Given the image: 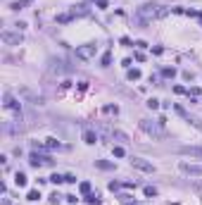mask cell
Masks as SVG:
<instances>
[{
    "mask_svg": "<svg viewBox=\"0 0 202 205\" xmlns=\"http://www.w3.org/2000/svg\"><path fill=\"white\" fill-rule=\"evenodd\" d=\"M159 12H162L159 5H155V2H145L143 7L138 10V17L143 19V22H150V19H159Z\"/></svg>",
    "mask_w": 202,
    "mask_h": 205,
    "instance_id": "obj_1",
    "label": "cell"
},
{
    "mask_svg": "<svg viewBox=\"0 0 202 205\" xmlns=\"http://www.w3.org/2000/svg\"><path fill=\"white\" fill-rule=\"evenodd\" d=\"M140 129L145 131V134L155 136V138H164V129L159 122H152V119H140Z\"/></svg>",
    "mask_w": 202,
    "mask_h": 205,
    "instance_id": "obj_2",
    "label": "cell"
},
{
    "mask_svg": "<svg viewBox=\"0 0 202 205\" xmlns=\"http://www.w3.org/2000/svg\"><path fill=\"white\" fill-rule=\"evenodd\" d=\"M93 55H95V45L93 43H86V45H79L76 48V57L79 60H91Z\"/></svg>",
    "mask_w": 202,
    "mask_h": 205,
    "instance_id": "obj_3",
    "label": "cell"
},
{
    "mask_svg": "<svg viewBox=\"0 0 202 205\" xmlns=\"http://www.w3.org/2000/svg\"><path fill=\"white\" fill-rule=\"evenodd\" d=\"M178 153H181V155H188V158H197V160H202V146H181Z\"/></svg>",
    "mask_w": 202,
    "mask_h": 205,
    "instance_id": "obj_4",
    "label": "cell"
},
{
    "mask_svg": "<svg viewBox=\"0 0 202 205\" xmlns=\"http://www.w3.org/2000/svg\"><path fill=\"white\" fill-rule=\"evenodd\" d=\"M29 162H31V167H41V165H52V160H50V155H41V153H31V158H29Z\"/></svg>",
    "mask_w": 202,
    "mask_h": 205,
    "instance_id": "obj_5",
    "label": "cell"
},
{
    "mask_svg": "<svg viewBox=\"0 0 202 205\" xmlns=\"http://www.w3.org/2000/svg\"><path fill=\"white\" fill-rule=\"evenodd\" d=\"M131 165H133L136 170H140V172H155V165L143 160V158H131Z\"/></svg>",
    "mask_w": 202,
    "mask_h": 205,
    "instance_id": "obj_6",
    "label": "cell"
},
{
    "mask_svg": "<svg viewBox=\"0 0 202 205\" xmlns=\"http://www.w3.org/2000/svg\"><path fill=\"white\" fill-rule=\"evenodd\" d=\"M181 172L190 174V177H202V165H190V162H181Z\"/></svg>",
    "mask_w": 202,
    "mask_h": 205,
    "instance_id": "obj_7",
    "label": "cell"
},
{
    "mask_svg": "<svg viewBox=\"0 0 202 205\" xmlns=\"http://www.w3.org/2000/svg\"><path fill=\"white\" fill-rule=\"evenodd\" d=\"M174 110H176V115H181V117H183V119H185V122H190V124H193V126H197V129H202V122H200V119H195L193 115H188V112H185V110H183V107H181V105H174Z\"/></svg>",
    "mask_w": 202,
    "mask_h": 205,
    "instance_id": "obj_8",
    "label": "cell"
},
{
    "mask_svg": "<svg viewBox=\"0 0 202 205\" xmlns=\"http://www.w3.org/2000/svg\"><path fill=\"white\" fill-rule=\"evenodd\" d=\"M2 41H5V43H10V45H19L21 43V41H24V36L19 34H12V31H5V34H2Z\"/></svg>",
    "mask_w": 202,
    "mask_h": 205,
    "instance_id": "obj_9",
    "label": "cell"
},
{
    "mask_svg": "<svg viewBox=\"0 0 202 205\" xmlns=\"http://www.w3.org/2000/svg\"><path fill=\"white\" fill-rule=\"evenodd\" d=\"M2 100H5L2 105L7 107V110H14L17 115H21V110H19V103L14 100V96H12V93H5V96H2Z\"/></svg>",
    "mask_w": 202,
    "mask_h": 205,
    "instance_id": "obj_10",
    "label": "cell"
},
{
    "mask_svg": "<svg viewBox=\"0 0 202 205\" xmlns=\"http://www.w3.org/2000/svg\"><path fill=\"white\" fill-rule=\"evenodd\" d=\"M50 72L62 74V72H69V67H64V60H50Z\"/></svg>",
    "mask_w": 202,
    "mask_h": 205,
    "instance_id": "obj_11",
    "label": "cell"
},
{
    "mask_svg": "<svg viewBox=\"0 0 202 205\" xmlns=\"http://www.w3.org/2000/svg\"><path fill=\"white\" fill-rule=\"evenodd\" d=\"M83 141L88 143V146H93V143H95V141H100V136L95 134L93 129H86V131H83Z\"/></svg>",
    "mask_w": 202,
    "mask_h": 205,
    "instance_id": "obj_12",
    "label": "cell"
},
{
    "mask_svg": "<svg viewBox=\"0 0 202 205\" xmlns=\"http://www.w3.org/2000/svg\"><path fill=\"white\" fill-rule=\"evenodd\" d=\"M95 167H98V170H114V162H107V160H95Z\"/></svg>",
    "mask_w": 202,
    "mask_h": 205,
    "instance_id": "obj_13",
    "label": "cell"
},
{
    "mask_svg": "<svg viewBox=\"0 0 202 205\" xmlns=\"http://www.w3.org/2000/svg\"><path fill=\"white\" fill-rule=\"evenodd\" d=\"M14 184H17L19 188H24V186H26V174H21V172H17V174H14Z\"/></svg>",
    "mask_w": 202,
    "mask_h": 205,
    "instance_id": "obj_14",
    "label": "cell"
},
{
    "mask_svg": "<svg viewBox=\"0 0 202 205\" xmlns=\"http://www.w3.org/2000/svg\"><path fill=\"white\" fill-rule=\"evenodd\" d=\"M29 5V0H14V2H10V7L12 10H24Z\"/></svg>",
    "mask_w": 202,
    "mask_h": 205,
    "instance_id": "obj_15",
    "label": "cell"
},
{
    "mask_svg": "<svg viewBox=\"0 0 202 205\" xmlns=\"http://www.w3.org/2000/svg\"><path fill=\"white\" fill-rule=\"evenodd\" d=\"M112 138H117V141H121V143H129V136L124 134V131H112Z\"/></svg>",
    "mask_w": 202,
    "mask_h": 205,
    "instance_id": "obj_16",
    "label": "cell"
},
{
    "mask_svg": "<svg viewBox=\"0 0 202 205\" xmlns=\"http://www.w3.org/2000/svg\"><path fill=\"white\" fill-rule=\"evenodd\" d=\"M79 191H81L83 196H88V193H91V181H81V184H79Z\"/></svg>",
    "mask_w": 202,
    "mask_h": 205,
    "instance_id": "obj_17",
    "label": "cell"
},
{
    "mask_svg": "<svg viewBox=\"0 0 202 205\" xmlns=\"http://www.w3.org/2000/svg\"><path fill=\"white\" fill-rule=\"evenodd\" d=\"M162 76H166V79H174V76H176V69H174V67H164V69H162Z\"/></svg>",
    "mask_w": 202,
    "mask_h": 205,
    "instance_id": "obj_18",
    "label": "cell"
},
{
    "mask_svg": "<svg viewBox=\"0 0 202 205\" xmlns=\"http://www.w3.org/2000/svg\"><path fill=\"white\" fill-rule=\"evenodd\" d=\"M126 76H129V81H138V79H140V69H129Z\"/></svg>",
    "mask_w": 202,
    "mask_h": 205,
    "instance_id": "obj_19",
    "label": "cell"
},
{
    "mask_svg": "<svg viewBox=\"0 0 202 205\" xmlns=\"http://www.w3.org/2000/svg\"><path fill=\"white\" fill-rule=\"evenodd\" d=\"M72 19H74V14H72V12H67V14H60L57 22H60V24H67V22H72Z\"/></svg>",
    "mask_w": 202,
    "mask_h": 205,
    "instance_id": "obj_20",
    "label": "cell"
},
{
    "mask_svg": "<svg viewBox=\"0 0 202 205\" xmlns=\"http://www.w3.org/2000/svg\"><path fill=\"white\" fill-rule=\"evenodd\" d=\"M100 62H102V67H110V64H112V53H105L100 57Z\"/></svg>",
    "mask_w": 202,
    "mask_h": 205,
    "instance_id": "obj_21",
    "label": "cell"
},
{
    "mask_svg": "<svg viewBox=\"0 0 202 205\" xmlns=\"http://www.w3.org/2000/svg\"><path fill=\"white\" fill-rule=\"evenodd\" d=\"M88 205H100V196L98 193H88Z\"/></svg>",
    "mask_w": 202,
    "mask_h": 205,
    "instance_id": "obj_22",
    "label": "cell"
},
{
    "mask_svg": "<svg viewBox=\"0 0 202 205\" xmlns=\"http://www.w3.org/2000/svg\"><path fill=\"white\" fill-rule=\"evenodd\" d=\"M45 148H50V150H52V148H60V141H57V138H48Z\"/></svg>",
    "mask_w": 202,
    "mask_h": 205,
    "instance_id": "obj_23",
    "label": "cell"
},
{
    "mask_svg": "<svg viewBox=\"0 0 202 205\" xmlns=\"http://www.w3.org/2000/svg\"><path fill=\"white\" fill-rule=\"evenodd\" d=\"M117 112H119L117 105H105V115H117Z\"/></svg>",
    "mask_w": 202,
    "mask_h": 205,
    "instance_id": "obj_24",
    "label": "cell"
},
{
    "mask_svg": "<svg viewBox=\"0 0 202 205\" xmlns=\"http://www.w3.org/2000/svg\"><path fill=\"white\" fill-rule=\"evenodd\" d=\"M48 181H52V184H62V181H64V177H62V174H52Z\"/></svg>",
    "mask_w": 202,
    "mask_h": 205,
    "instance_id": "obj_25",
    "label": "cell"
},
{
    "mask_svg": "<svg viewBox=\"0 0 202 205\" xmlns=\"http://www.w3.org/2000/svg\"><path fill=\"white\" fill-rule=\"evenodd\" d=\"M26 198H29V200H38V198H41V191H29Z\"/></svg>",
    "mask_w": 202,
    "mask_h": 205,
    "instance_id": "obj_26",
    "label": "cell"
},
{
    "mask_svg": "<svg viewBox=\"0 0 202 205\" xmlns=\"http://www.w3.org/2000/svg\"><path fill=\"white\" fill-rule=\"evenodd\" d=\"M147 107H150V110H157V107H159V100L150 98V100H147Z\"/></svg>",
    "mask_w": 202,
    "mask_h": 205,
    "instance_id": "obj_27",
    "label": "cell"
},
{
    "mask_svg": "<svg viewBox=\"0 0 202 205\" xmlns=\"http://www.w3.org/2000/svg\"><path fill=\"white\" fill-rule=\"evenodd\" d=\"M143 191H145V196H150V198H152V196H157V188H152V186H145Z\"/></svg>",
    "mask_w": 202,
    "mask_h": 205,
    "instance_id": "obj_28",
    "label": "cell"
},
{
    "mask_svg": "<svg viewBox=\"0 0 202 205\" xmlns=\"http://www.w3.org/2000/svg\"><path fill=\"white\" fill-rule=\"evenodd\" d=\"M124 155H126V153H124V148H121V146H117V148H114V158H124Z\"/></svg>",
    "mask_w": 202,
    "mask_h": 205,
    "instance_id": "obj_29",
    "label": "cell"
},
{
    "mask_svg": "<svg viewBox=\"0 0 202 205\" xmlns=\"http://www.w3.org/2000/svg\"><path fill=\"white\" fill-rule=\"evenodd\" d=\"M64 181H67V184H76V177H74V174H67Z\"/></svg>",
    "mask_w": 202,
    "mask_h": 205,
    "instance_id": "obj_30",
    "label": "cell"
},
{
    "mask_svg": "<svg viewBox=\"0 0 202 205\" xmlns=\"http://www.w3.org/2000/svg\"><path fill=\"white\" fill-rule=\"evenodd\" d=\"M119 186H121L119 181H110V191H117V188H119Z\"/></svg>",
    "mask_w": 202,
    "mask_h": 205,
    "instance_id": "obj_31",
    "label": "cell"
},
{
    "mask_svg": "<svg viewBox=\"0 0 202 205\" xmlns=\"http://www.w3.org/2000/svg\"><path fill=\"white\" fill-rule=\"evenodd\" d=\"M133 45H136V48H140V50H143V48H147V43H145V41H136Z\"/></svg>",
    "mask_w": 202,
    "mask_h": 205,
    "instance_id": "obj_32",
    "label": "cell"
},
{
    "mask_svg": "<svg viewBox=\"0 0 202 205\" xmlns=\"http://www.w3.org/2000/svg\"><path fill=\"white\" fill-rule=\"evenodd\" d=\"M57 200H60V193H57V191H55V193L50 196V203H57Z\"/></svg>",
    "mask_w": 202,
    "mask_h": 205,
    "instance_id": "obj_33",
    "label": "cell"
},
{
    "mask_svg": "<svg viewBox=\"0 0 202 205\" xmlns=\"http://www.w3.org/2000/svg\"><path fill=\"white\" fill-rule=\"evenodd\" d=\"M98 7H100V10H105V7H107V2H105V0H98Z\"/></svg>",
    "mask_w": 202,
    "mask_h": 205,
    "instance_id": "obj_34",
    "label": "cell"
},
{
    "mask_svg": "<svg viewBox=\"0 0 202 205\" xmlns=\"http://www.w3.org/2000/svg\"><path fill=\"white\" fill-rule=\"evenodd\" d=\"M195 188H197V191H202V184H195Z\"/></svg>",
    "mask_w": 202,
    "mask_h": 205,
    "instance_id": "obj_35",
    "label": "cell"
}]
</instances>
